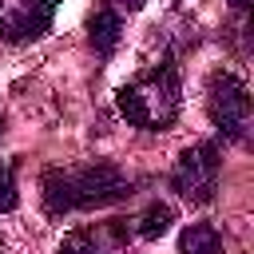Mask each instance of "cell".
<instances>
[{"label": "cell", "mask_w": 254, "mask_h": 254, "mask_svg": "<svg viewBox=\"0 0 254 254\" xmlns=\"http://www.w3.org/2000/svg\"><path fill=\"white\" fill-rule=\"evenodd\" d=\"M40 194L48 214L95 210L131 194V179L115 163H83V167H52L40 179Z\"/></svg>", "instance_id": "6da1fadb"}, {"label": "cell", "mask_w": 254, "mask_h": 254, "mask_svg": "<svg viewBox=\"0 0 254 254\" xmlns=\"http://www.w3.org/2000/svg\"><path fill=\"white\" fill-rule=\"evenodd\" d=\"M179 107H183V91H179L175 67H151L119 87L123 119L143 131H167L179 119Z\"/></svg>", "instance_id": "7a4b0ae2"}, {"label": "cell", "mask_w": 254, "mask_h": 254, "mask_svg": "<svg viewBox=\"0 0 254 254\" xmlns=\"http://www.w3.org/2000/svg\"><path fill=\"white\" fill-rule=\"evenodd\" d=\"M206 111L214 119V127L226 139H246L250 127V91L234 71H214L206 83Z\"/></svg>", "instance_id": "3957f363"}, {"label": "cell", "mask_w": 254, "mask_h": 254, "mask_svg": "<svg viewBox=\"0 0 254 254\" xmlns=\"http://www.w3.org/2000/svg\"><path fill=\"white\" fill-rule=\"evenodd\" d=\"M218 167H222L218 147H214V143H194V147H187V151L179 155V163H175V171H171V183H175V190H179L183 198H190V202H210L214 190H218Z\"/></svg>", "instance_id": "277c9868"}, {"label": "cell", "mask_w": 254, "mask_h": 254, "mask_svg": "<svg viewBox=\"0 0 254 254\" xmlns=\"http://www.w3.org/2000/svg\"><path fill=\"white\" fill-rule=\"evenodd\" d=\"M56 8L48 0H0V40L8 44H24V40H40L52 28Z\"/></svg>", "instance_id": "5b68a950"}, {"label": "cell", "mask_w": 254, "mask_h": 254, "mask_svg": "<svg viewBox=\"0 0 254 254\" xmlns=\"http://www.w3.org/2000/svg\"><path fill=\"white\" fill-rule=\"evenodd\" d=\"M127 226L123 222H99V226H79L64 234L56 254H127Z\"/></svg>", "instance_id": "8992f818"}, {"label": "cell", "mask_w": 254, "mask_h": 254, "mask_svg": "<svg viewBox=\"0 0 254 254\" xmlns=\"http://www.w3.org/2000/svg\"><path fill=\"white\" fill-rule=\"evenodd\" d=\"M119 32H123V20L115 8H95V16L87 20V36H91L95 56H111L119 44Z\"/></svg>", "instance_id": "52a82bcc"}, {"label": "cell", "mask_w": 254, "mask_h": 254, "mask_svg": "<svg viewBox=\"0 0 254 254\" xmlns=\"http://www.w3.org/2000/svg\"><path fill=\"white\" fill-rule=\"evenodd\" d=\"M179 254H226V250H222V238L210 222H190L179 238Z\"/></svg>", "instance_id": "ba28073f"}, {"label": "cell", "mask_w": 254, "mask_h": 254, "mask_svg": "<svg viewBox=\"0 0 254 254\" xmlns=\"http://www.w3.org/2000/svg\"><path fill=\"white\" fill-rule=\"evenodd\" d=\"M171 222H175V210H171L167 202H151V206L135 218V234H139V238H163V234L171 230Z\"/></svg>", "instance_id": "9c48e42d"}, {"label": "cell", "mask_w": 254, "mask_h": 254, "mask_svg": "<svg viewBox=\"0 0 254 254\" xmlns=\"http://www.w3.org/2000/svg\"><path fill=\"white\" fill-rule=\"evenodd\" d=\"M16 206V179H12V167H0V214Z\"/></svg>", "instance_id": "30bf717a"}, {"label": "cell", "mask_w": 254, "mask_h": 254, "mask_svg": "<svg viewBox=\"0 0 254 254\" xmlns=\"http://www.w3.org/2000/svg\"><path fill=\"white\" fill-rule=\"evenodd\" d=\"M119 4H123V8H131V12H135V8H143V4H147V0H119Z\"/></svg>", "instance_id": "8fae6325"}, {"label": "cell", "mask_w": 254, "mask_h": 254, "mask_svg": "<svg viewBox=\"0 0 254 254\" xmlns=\"http://www.w3.org/2000/svg\"><path fill=\"white\" fill-rule=\"evenodd\" d=\"M230 4H234V8H246V4H250V0H230Z\"/></svg>", "instance_id": "7c38bea8"}, {"label": "cell", "mask_w": 254, "mask_h": 254, "mask_svg": "<svg viewBox=\"0 0 254 254\" xmlns=\"http://www.w3.org/2000/svg\"><path fill=\"white\" fill-rule=\"evenodd\" d=\"M48 4H52V8H56V4H60V0H48Z\"/></svg>", "instance_id": "4fadbf2b"}]
</instances>
